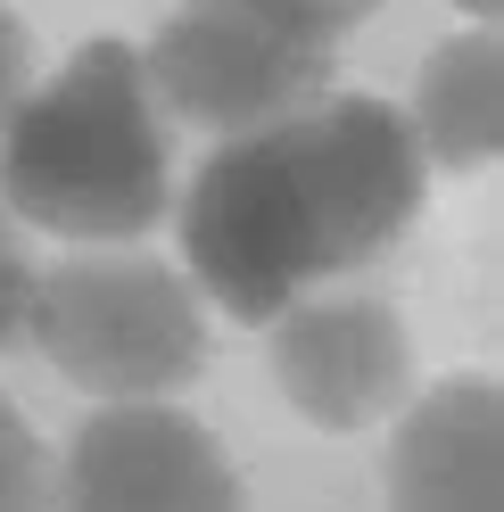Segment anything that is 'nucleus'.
Here are the masks:
<instances>
[{"mask_svg": "<svg viewBox=\"0 0 504 512\" xmlns=\"http://www.w3.org/2000/svg\"><path fill=\"white\" fill-rule=\"evenodd\" d=\"M430 166L405 108L348 91L224 133L182 199L191 290H207L232 323H273L314 298L331 273L389 256L422 215Z\"/></svg>", "mask_w": 504, "mask_h": 512, "instance_id": "nucleus-1", "label": "nucleus"}, {"mask_svg": "<svg viewBox=\"0 0 504 512\" xmlns=\"http://www.w3.org/2000/svg\"><path fill=\"white\" fill-rule=\"evenodd\" d=\"M166 108L133 42H83L0 116V207L75 248H124L166 215Z\"/></svg>", "mask_w": 504, "mask_h": 512, "instance_id": "nucleus-2", "label": "nucleus"}, {"mask_svg": "<svg viewBox=\"0 0 504 512\" xmlns=\"http://www.w3.org/2000/svg\"><path fill=\"white\" fill-rule=\"evenodd\" d=\"M25 339L67 372L75 389L108 405L174 397L191 389L207 364V306L191 273L157 265L133 248H75L50 273H34V306H25Z\"/></svg>", "mask_w": 504, "mask_h": 512, "instance_id": "nucleus-3", "label": "nucleus"}, {"mask_svg": "<svg viewBox=\"0 0 504 512\" xmlns=\"http://www.w3.org/2000/svg\"><path fill=\"white\" fill-rule=\"evenodd\" d=\"M339 25L314 0H182L141 50V75L166 116L248 133L265 116L323 100Z\"/></svg>", "mask_w": 504, "mask_h": 512, "instance_id": "nucleus-4", "label": "nucleus"}, {"mask_svg": "<svg viewBox=\"0 0 504 512\" xmlns=\"http://www.w3.org/2000/svg\"><path fill=\"white\" fill-rule=\"evenodd\" d=\"M50 512H248L224 438L166 397L100 405L50 471Z\"/></svg>", "mask_w": 504, "mask_h": 512, "instance_id": "nucleus-5", "label": "nucleus"}, {"mask_svg": "<svg viewBox=\"0 0 504 512\" xmlns=\"http://www.w3.org/2000/svg\"><path fill=\"white\" fill-rule=\"evenodd\" d=\"M273 380L314 430H364L414 389V339L381 298H298L273 314Z\"/></svg>", "mask_w": 504, "mask_h": 512, "instance_id": "nucleus-6", "label": "nucleus"}, {"mask_svg": "<svg viewBox=\"0 0 504 512\" xmlns=\"http://www.w3.org/2000/svg\"><path fill=\"white\" fill-rule=\"evenodd\" d=\"M496 380L463 372L447 389H430L414 413L397 422L389 446V512H504V479H496Z\"/></svg>", "mask_w": 504, "mask_h": 512, "instance_id": "nucleus-7", "label": "nucleus"}, {"mask_svg": "<svg viewBox=\"0 0 504 512\" xmlns=\"http://www.w3.org/2000/svg\"><path fill=\"white\" fill-rule=\"evenodd\" d=\"M496 124H504V50L480 25V34H455L422 67V91H414L405 133H414L422 166L438 157V166L471 174V166H496V141H504Z\"/></svg>", "mask_w": 504, "mask_h": 512, "instance_id": "nucleus-8", "label": "nucleus"}, {"mask_svg": "<svg viewBox=\"0 0 504 512\" xmlns=\"http://www.w3.org/2000/svg\"><path fill=\"white\" fill-rule=\"evenodd\" d=\"M0 512H50V463L9 397H0Z\"/></svg>", "mask_w": 504, "mask_h": 512, "instance_id": "nucleus-9", "label": "nucleus"}, {"mask_svg": "<svg viewBox=\"0 0 504 512\" xmlns=\"http://www.w3.org/2000/svg\"><path fill=\"white\" fill-rule=\"evenodd\" d=\"M34 256H25V232H17V215L0 207V347H17L25 339V306H34Z\"/></svg>", "mask_w": 504, "mask_h": 512, "instance_id": "nucleus-10", "label": "nucleus"}, {"mask_svg": "<svg viewBox=\"0 0 504 512\" xmlns=\"http://www.w3.org/2000/svg\"><path fill=\"white\" fill-rule=\"evenodd\" d=\"M17 91H25V25H17L9 0H0V116H9Z\"/></svg>", "mask_w": 504, "mask_h": 512, "instance_id": "nucleus-11", "label": "nucleus"}, {"mask_svg": "<svg viewBox=\"0 0 504 512\" xmlns=\"http://www.w3.org/2000/svg\"><path fill=\"white\" fill-rule=\"evenodd\" d=\"M314 9H323V17L339 25V34H348V25H364L372 9H381V0H314Z\"/></svg>", "mask_w": 504, "mask_h": 512, "instance_id": "nucleus-12", "label": "nucleus"}, {"mask_svg": "<svg viewBox=\"0 0 504 512\" xmlns=\"http://www.w3.org/2000/svg\"><path fill=\"white\" fill-rule=\"evenodd\" d=\"M455 9H480V17H496V0H455Z\"/></svg>", "mask_w": 504, "mask_h": 512, "instance_id": "nucleus-13", "label": "nucleus"}]
</instances>
